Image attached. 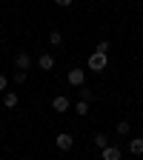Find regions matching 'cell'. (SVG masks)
<instances>
[{
  "mask_svg": "<svg viewBox=\"0 0 143 160\" xmlns=\"http://www.w3.org/2000/svg\"><path fill=\"white\" fill-rule=\"evenodd\" d=\"M106 63H109L106 54H100V52H92V54H89V69H92V72H103Z\"/></svg>",
  "mask_w": 143,
  "mask_h": 160,
  "instance_id": "cell-1",
  "label": "cell"
},
{
  "mask_svg": "<svg viewBox=\"0 0 143 160\" xmlns=\"http://www.w3.org/2000/svg\"><path fill=\"white\" fill-rule=\"evenodd\" d=\"M54 143H57V149H60V152H69V149L74 146V137H72L69 132H60V134L54 137Z\"/></svg>",
  "mask_w": 143,
  "mask_h": 160,
  "instance_id": "cell-2",
  "label": "cell"
},
{
  "mask_svg": "<svg viewBox=\"0 0 143 160\" xmlns=\"http://www.w3.org/2000/svg\"><path fill=\"white\" fill-rule=\"evenodd\" d=\"M83 80H86V72L83 69H69V86H83Z\"/></svg>",
  "mask_w": 143,
  "mask_h": 160,
  "instance_id": "cell-3",
  "label": "cell"
},
{
  "mask_svg": "<svg viewBox=\"0 0 143 160\" xmlns=\"http://www.w3.org/2000/svg\"><path fill=\"white\" fill-rule=\"evenodd\" d=\"M52 109H54V112H60V114L69 112V97H66V94H57V97L52 100Z\"/></svg>",
  "mask_w": 143,
  "mask_h": 160,
  "instance_id": "cell-4",
  "label": "cell"
},
{
  "mask_svg": "<svg viewBox=\"0 0 143 160\" xmlns=\"http://www.w3.org/2000/svg\"><path fill=\"white\" fill-rule=\"evenodd\" d=\"M14 66H17V69H20V72H26V69H29V66H32V57H29V54H26V52H20V54H17V57H14Z\"/></svg>",
  "mask_w": 143,
  "mask_h": 160,
  "instance_id": "cell-5",
  "label": "cell"
},
{
  "mask_svg": "<svg viewBox=\"0 0 143 160\" xmlns=\"http://www.w3.org/2000/svg\"><path fill=\"white\" fill-rule=\"evenodd\" d=\"M37 66L43 69V72H52V69H54V57H52V54H40V57H37Z\"/></svg>",
  "mask_w": 143,
  "mask_h": 160,
  "instance_id": "cell-6",
  "label": "cell"
},
{
  "mask_svg": "<svg viewBox=\"0 0 143 160\" xmlns=\"http://www.w3.org/2000/svg\"><path fill=\"white\" fill-rule=\"evenodd\" d=\"M129 152H132L135 157L143 154V137H132V140H129Z\"/></svg>",
  "mask_w": 143,
  "mask_h": 160,
  "instance_id": "cell-7",
  "label": "cell"
},
{
  "mask_svg": "<svg viewBox=\"0 0 143 160\" xmlns=\"http://www.w3.org/2000/svg\"><path fill=\"white\" fill-rule=\"evenodd\" d=\"M103 152V160H120V149L117 146H106V149H100Z\"/></svg>",
  "mask_w": 143,
  "mask_h": 160,
  "instance_id": "cell-8",
  "label": "cell"
},
{
  "mask_svg": "<svg viewBox=\"0 0 143 160\" xmlns=\"http://www.w3.org/2000/svg\"><path fill=\"white\" fill-rule=\"evenodd\" d=\"M17 100H20V97H17L14 92H6V94H3V106H6V109H14Z\"/></svg>",
  "mask_w": 143,
  "mask_h": 160,
  "instance_id": "cell-9",
  "label": "cell"
},
{
  "mask_svg": "<svg viewBox=\"0 0 143 160\" xmlns=\"http://www.w3.org/2000/svg\"><path fill=\"white\" fill-rule=\"evenodd\" d=\"M94 146H97V149H106V146H109V137H106L103 132H100V134H94Z\"/></svg>",
  "mask_w": 143,
  "mask_h": 160,
  "instance_id": "cell-10",
  "label": "cell"
},
{
  "mask_svg": "<svg viewBox=\"0 0 143 160\" xmlns=\"http://www.w3.org/2000/svg\"><path fill=\"white\" fill-rule=\"evenodd\" d=\"M74 112L77 114H89V103H86V100H77V103H74Z\"/></svg>",
  "mask_w": 143,
  "mask_h": 160,
  "instance_id": "cell-11",
  "label": "cell"
},
{
  "mask_svg": "<svg viewBox=\"0 0 143 160\" xmlns=\"http://www.w3.org/2000/svg\"><path fill=\"white\" fill-rule=\"evenodd\" d=\"M49 43L52 46H60V43H63V34H60V32H52L49 34Z\"/></svg>",
  "mask_w": 143,
  "mask_h": 160,
  "instance_id": "cell-12",
  "label": "cell"
},
{
  "mask_svg": "<svg viewBox=\"0 0 143 160\" xmlns=\"http://www.w3.org/2000/svg\"><path fill=\"white\" fill-rule=\"evenodd\" d=\"M109 49H112V43H109V40H100L94 52H100V54H109Z\"/></svg>",
  "mask_w": 143,
  "mask_h": 160,
  "instance_id": "cell-13",
  "label": "cell"
},
{
  "mask_svg": "<svg viewBox=\"0 0 143 160\" xmlns=\"http://www.w3.org/2000/svg\"><path fill=\"white\" fill-rule=\"evenodd\" d=\"M12 80H14V83H20V86H23V83H26V72H20V69H17V72L12 74Z\"/></svg>",
  "mask_w": 143,
  "mask_h": 160,
  "instance_id": "cell-14",
  "label": "cell"
},
{
  "mask_svg": "<svg viewBox=\"0 0 143 160\" xmlns=\"http://www.w3.org/2000/svg\"><path fill=\"white\" fill-rule=\"evenodd\" d=\"M117 134H129V120H120L117 123Z\"/></svg>",
  "mask_w": 143,
  "mask_h": 160,
  "instance_id": "cell-15",
  "label": "cell"
},
{
  "mask_svg": "<svg viewBox=\"0 0 143 160\" xmlns=\"http://www.w3.org/2000/svg\"><path fill=\"white\" fill-rule=\"evenodd\" d=\"M80 100H86V103L92 100V92H89V89H83V86H80Z\"/></svg>",
  "mask_w": 143,
  "mask_h": 160,
  "instance_id": "cell-16",
  "label": "cell"
},
{
  "mask_svg": "<svg viewBox=\"0 0 143 160\" xmlns=\"http://www.w3.org/2000/svg\"><path fill=\"white\" fill-rule=\"evenodd\" d=\"M6 86H9V77H6V74H0V92H6Z\"/></svg>",
  "mask_w": 143,
  "mask_h": 160,
  "instance_id": "cell-17",
  "label": "cell"
},
{
  "mask_svg": "<svg viewBox=\"0 0 143 160\" xmlns=\"http://www.w3.org/2000/svg\"><path fill=\"white\" fill-rule=\"evenodd\" d=\"M54 3H57V6H63V9H66V6H72V3H74V0H54Z\"/></svg>",
  "mask_w": 143,
  "mask_h": 160,
  "instance_id": "cell-18",
  "label": "cell"
}]
</instances>
